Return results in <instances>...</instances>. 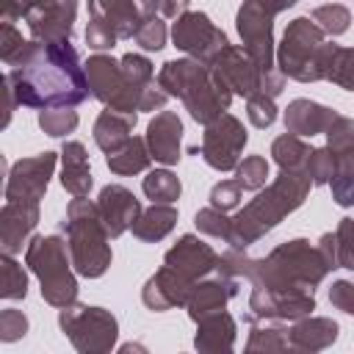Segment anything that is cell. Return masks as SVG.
I'll return each instance as SVG.
<instances>
[{
	"label": "cell",
	"instance_id": "obj_21",
	"mask_svg": "<svg viewBox=\"0 0 354 354\" xmlns=\"http://www.w3.org/2000/svg\"><path fill=\"white\" fill-rule=\"evenodd\" d=\"M39 224V202H6L0 210V246L6 254L22 252V243Z\"/></svg>",
	"mask_w": 354,
	"mask_h": 354
},
{
	"label": "cell",
	"instance_id": "obj_37",
	"mask_svg": "<svg viewBox=\"0 0 354 354\" xmlns=\"http://www.w3.org/2000/svg\"><path fill=\"white\" fill-rule=\"evenodd\" d=\"M77 111L72 105H58V108H41L39 111V127L53 136V138H61L66 133H72L77 127Z\"/></svg>",
	"mask_w": 354,
	"mask_h": 354
},
{
	"label": "cell",
	"instance_id": "obj_29",
	"mask_svg": "<svg viewBox=\"0 0 354 354\" xmlns=\"http://www.w3.org/2000/svg\"><path fill=\"white\" fill-rule=\"evenodd\" d=\"M174 224H177V207L174 205H163V202H152V207L141 210V216L136 218V224L130 230H133V235L138 241L158 243L174 230Z\"/></svg>",
	"mask_w": 354,
	"mask_h": 354
},
{
	"label": "cell",
	"instance_id": "obj_17",
	"mask_svg": "<svg viewBox=\"0 0 354 354\" xmlns=\"http://www.w3.org/2000/svg\"><path fill=\"white\" fill-rule=\"evenodd\" d=\"M194 290V279H188L185 274H180L171 266H160L141 288V301L147 310L152 313H166L171 307H185L188 296Z\"/></svg>",
	"mask_w": 354,
	"mask_h": 354
},
{
	"label": "cell",
	"instance_id": "obj_31",
	"mask_svg": "<svg viewBox=\"0 0 354 354\" xmlns=\"http://www.w3.org/2000/svg\"><path fill=\"white\" fill-rule=\"evenodd\" d=\"M313 147L301 141V136H293V133H285V136H277L274 144H271V158L279 169L285 171H304L307 169V158H310Z\"/></svg>",
	"mask_w": 354,
	"mask_h": 354
},
{
	"label": "cell",
	"instance_id": "obj_51",
	"mask_svg": "<svg viewBox=\"0 0 354 354\" xmlns=\"http://www.w3.org/2000/svg\"><path fill=\"white\" fill-rule=\"evenodd\" d=\"M25 41H28V39H22V33H19L14 25H8V22L0 25V58H3L6 66L14 64V58H17V55L22 53V47H25Z\"/></svg>",
	"mask_w": 354,
	"mask_h": 354
},
{
	"label": "cell",
	"instance_id": "obj_11",
	"mask_svg": "<svg viewBox=\"0 0 354 354\" xmlns=\"http://www.w3.org/2000/svg\"><path fill=\"white\" fill-rule=\"evenodd\" d=\"M274 11L263 0H243L235 17L238 36L243 41V50L254 58V64L285 88V75L277 66V44H274Z\"/></svg>",
	"mask_w": 354,
	"mask_h": 354
},
{
	"label": "cell",
	"instance_id": "obj_36",
	"mask_svg": "<svg viewBox=\"0 0 354 354\" xmlns=\"http://www.w3.org/2000/svg\"><path fill=\"white\" fill-rule=\"evenodd\" d=\"M310 19L326 33V36H340L348 30L351 25V11L340 3H324V6H315Z\"/></svg>",
	"mask_w": 354,
	"mask_h": 354
},
{
	"label": "cell",
	"instance_id": "obj_56",
	"mask_svg": "<svg viewBox=\"0 0 354 354\" xmlns=\"http://www.w3.org/2000/svg\"><path fill=\"white\" fill-rule=\"evenodd\" d=\"M144 14H158V0H138Z\"/></svg>",
	"mask_w": 354,
	"mask_h": 354
},
{
	"label": "cell",
	"instance_id": "obj_9",
	"mask_svg": "<svg viewBox=\"0 0 354 354\" xmlns=\"http://www.w3.org/2000/svg\"><path fill=\"white\" fill-rule=\"evenodd\" d=\"M77 17V0H3L0 22L14 25L25 19L30 39L39 41H64L72 39Z\"/></svg>",
	"mask_w": 354,
	"mask_h": 354
},
{
	"label": "cell",
	"instance_id": "obj_28",
	"mask_svg": "<svg viewBox=\"0 0 354 354\" xmlns=\"http://www.w3.org/2000/svg\"><path fill=\"white\" fill-rule=\"evenodd\" d=\"M133 127H136V113H122V111H111L105 108L97 122H94V144L111 155L116 152L122 144H127L133 138Z\"/></svg>",
	"mask_w": 354,
	"mask_h": 354
},
{
	"label": "cell",
	"instance_id": "obj_46",
	"mask_svg": "<svg viewBox=\"0 0 354 354\" xmlns=\"http://www.w3.org/2000/svg\"><path fill=\"white\" fill-rule=\"evenodd\" d=\"M246 116L254 127H271L277 122V105H274V97L268 94H252L246 100Z\"/></svg>",
	"mask_w": 354,
	"mask_h": 354
},
{
	"label": "cell",
	"instance_id": "obj_10",
	"mask_svg": "<svg viewBox=\"0 0 354 354\" xmlns=\"http://www.w3.org/2000/svg\"><path fill=\"white\" fill-rule=\"evenodd\" d=\"M58 326L80 354H105L116 346L119 321L111 310L88 307V304H69L58 313Z\"/></svg>",
	"mask_w": 354,
	"mask_h": 354
},
{
	"label": "cell",
	"instance_id": "obj_3",
	"mask_svg": "<svg viewBox=\"0 0 354 354\" xmlns=\"http://www.w3.org/2000/svg\"><path fill=\"white\" fill-rule=\"evenodd\" d=\"M313 180L304 171H285L279 169V177L260 194L243 205L235 216H232V238L230 246L246 249L252 243H257L266 232H271L285 216H290L293 210H299L310 194Z\"/></svg>",
	"mask_w": 354,
	"mask_h": 354
},
{
	"label": "cell",
	"instance_id": "obj_4",
	"mask_svg": "<svg viewBox=\"0 0 354 354\" xmlns=\"http://www.w3.org/2000/svg\"><path fill=\"white\" fill-rule=\"evenodd\" d=\"M329 271L332 268L315 243L293 238L274 246L266 257H252L246 279L257 290H296L321 285Z\"/></svg>",
	"mask_w": 354,
	"mask_h": 354
},
{
	"label": "cell",
	"instance_id": "obj_40",
	"mask_svg": "<svg viewBox=\"0 0 354 354\" xmlns=\"http://www.w3.org/2000/svg\"><path fill=\"white\" fill-rule=\"evenodd\" d=\"M235 180L243 191H260L268 180V160L263 155H246L235 166Z\"/></svg>",
	"mask_w": 354,
	"mask_h": 354
},
{
	"label": "cell",
	"instance_id": "obj_27",
	"mask_svg": "<svg viewBox=\"0 0 354 354\" xmlns=\"http://www.w3.org/2000/svg\"><path fill=\"white\" fill-rule=\"evenodd\" d=\"M88 17L108 22L119 39H133L144 11L138 0H88Z\"/></svg>",
	"mask_w": 354,
	"mask_h": 354
},
{
	"label": "cell",
	"instance_id": "obj_53",
	"mask_svg": "<svg viewBox=\"0 0 354 354\" xmlns=\"http://www.w3.org/2000/svg\"><path fill=\"white\" fill-rule=\"evenodd\" d=\"M315 246L321 249V254L329 263V268H340V263H337V235L335 232H324Z\"/></svg>",
	"mask_w": 354,
	"mask_h": 354
},
{
	"label": "cell",
	"instance_id": "obj_2",
	"mask_svg": "<svg viewBox=\"0 0 354 354\" xmlns=\"http://www.w3.org/2000/svg\"><path fill=\"white\" fill-rule=\"evenodd\" d=\"M158 86L169 97L183 100L185 111L199 124H210L213 119L227 113L232 102V88L224 83V77L210 64L194 58L166 61L158 72Z\"/></svg>",
	"mask_w": 354,
	"mask_h": 354
},
{
	"label": "cell",
	"instance_id": "obj_25",
	"mask_svg": "<svg viewBox=\"0 0 354 354\" xmlns=\"http://www.w3.org/2000/svg\"><path fill=\"white\" fill-rule=\"evenodd\" d=\"M235 318L227 310L210 313L196 321V335H194V348L202 354H230L235 348Z\"/></svg>",
	"mask_w": 354,
	"mask_h": 354
},
{
	"label": "cell",
	"instance_id": "obj_41",
	"mask_svg": "<svg viewBox=\"0 0 354 354\" xmlns=\"http://www.w3.org/2000/svg\"><path fill=\"white\" fill-rule=\"evenodd\" d=\"M335 169H337V155L329 147H318L310 152L304 174L313 180V185H329L335 177Z\"/></svg>",
	"mask_w": 354,
	"mask_h": 354
},
{
	"label": "cell",
	"instance_id": "obj_54",
	"mask_svg": "<svg viewBox=\"0 0 354 354\" xmlns=\"http://www.w3.org/2000/svg\"><path fill=\"white\" fill-rule=\"evenodd\" d=\"M191 6V0H158V14L166 19H177L180 14H185Z\"/></svg>",
	"mask_w": 354,
	"mask_h": 354
},
{
	"label": "cell",
	"instance_id": "obj_50",
	"mask_svg": "<svg viewBox=\"0 0 354 354\" xmlns=\"http://www.w3.org/2000/svg\"><path fill=\"white\" fill-rule=\"evenodd\" d=\"M25 335H28V318H25V313H19L14 307H6L0 313V340L3 343H14V340H19Z\"/></svg>",
	"mask_w": 354,
	"mask_h": 354
},
{
	"label": "cell",
	"instance_id": "obj_55",
	"mask_svg": "<svg viewBox=\"0 0 354 354\" xmlns=\"http://www.w3.org/2000/svg\"><path fill=\"white\" fill-rule=\"evenodd\" d=\"M274 14H282V11H288V8H293L299 0H263Z\"/></svg>",
	"mask_w": 354,
	"mask_h": 354
},
{
	"label": "cell",
	"instance_id": "obj_12",
	"mask_svg": "<svg viewBox=\"0 0 354 354\" xmlns=\"http://www.w3.org/2000/svg\"><path fill=\"white\" fill-rule=\"evenodd\" d=\"M246 138L249 136L243 130V122L232 113H221L218 119L205 124L202 147H196L191 152H199L202 160L216 171H232L241 163V152L246 147Z\"/></svg>",
	"mask_w": 354,
	"mask_h": 354
},
{
	"label": "cell",
	"instance_id": "obj_30",
	"mask_svg": "<svg viewBox=\"0 0 354 354\" xmlns=\"http://www.w3.org/2000/svg\"><path fill=\"white\" fill-rule=\"evenodd\" d=\"M105 163L113 174H138V171H147L149 163H152V152L147 147V138L141 136H133L127 144H122L116 152L105 155Z\"/></svg>",
	"mask_w": 354,
	"mask_h": 354
},
{
	"label": "cell",
	"instance_id": "obj_24",
	"mask_svg": "<svg viewBox=\"0 0 354 354\" xmlns=\"http://www.w3.org/2000/svg\"><path fill=\"white\" fill-rule=\"evenodd\" d=\"M340 335L337 321L332 318H321V315H304L299 321H293V326L288 329V340H290V351H301V354H315L329 348Z\"/></svg>",
	"mask_w": 354,
	"mask_h": 354
},
{
	"label": "cell",
	"instance_id": "obj_14",
	"mask_svg": "<svg viewBox=\"0 0 354 354\" xmlns=\"http://www.w3.org/2000/svg\"><path fill=\"white\" fill-rule=\"evenodd\" d=\"M171 41L177 50H183L188 58L213 64L216 55L230 44L227 33L210 22L205 11H185L171 25Z\"/></svg>",
	"mask_w": 354,
	"mask_h": 354
},
{
	"label": "cell",
	"instance_id": "obj_52",
	"mask_svg": "<svg viewBox=\"0 0 354 354\" xmlns=\"http://www.w3.org/2000/svg\"><path fill=\"white\" fill-rule=\"evenodd\" d=\"M329 301H332L337 310H343L346 315H354V282H348V279L332 282V288H329Z\"/></svg>",
	"mask_w": 354,
	"mask_h": 354
},
{
	"label": "cell",
	"instance_id": "obj_34",
	"mask_svg": "<svg viewBox=\"0 0 354 354\" xmlns=\"http://www.w3.org/2000/svg\"><path fill=\"white\" fill-rule=\"evenodd\" d=\"M0 296L8 301L28 296V274L14 260V254H6V252L0 257Z\"/></svg>",
	"mask_w": 354,
	"mask_h": 354
},
{
	"label": "cell",
	"instance_id": "obj_26",
	"mask_svg": "<svg viewBox=\"0 0 354 354\" xmlns=\"http://www.w3.org/2000/svg\"><path fill=\"white\" fill-rule=\"evenodd\" d=\"M61 185L72 194V196H88L94 177L88 169V155L86 147L80 141H66L61 147Z\"/></svg>",
	"mask_w": 354,
	"mask_h": 354
},
{
	"label": "cell",
	"instance_id": "obj_38",
	"mask_svg": "<svg viewBox=\"0 0 354 354\" xmlns=\"http://www.w3.org/2000/svg\"><path fill=\"white\" fill-rule=\"evenodd\" d=\"M136 44L141 47V50H147V53H158V50H163L166 47V39H169V30H166V22H163V17L160 14H144L141 17V22H138V28H136Z\"/></svg>",
	"mask_w": 354,
	"mask_h": 354
},
{
	"label": "cell",
	"instance_id": "obj_7",
	"mask_svg": "<svg viewBox=\"0 0 354 354\" xmlns=\"http://www.w3.org/2000/svg\"><path fill=\"white\" fill-rule=\"evenodd\" d=\"M86 77L91 97H97L105 108L122 111V113H136V111H163L169 94L155 83L152 88L141 91L138 86L130 83V77L122 72V64L113 61L105 53H94L86 61Z\"/></svg>",
	"mask_w": 354,
	"mask_h": 354
},
{
	"label": "cell",
	"instance_id": "obj_23",
	"mask_svg": "<svg viewBox=\"0 0 354 354\" xmlns=\"http://www.w3.org/2000/svg\"><path fill=\"white\" fill-rule=\"evenodd\" d=\"M340 113L335 108H326L315 100H290L285 113H282V122H285V133H293V136H318V133H326L329 124L337 119Z\"/></svg>",
	"mask_w": 354,
	"mask_h": 354
},
{
	"label": "cell",
	"instance_id": "obj_8",
	"mask_svg": "<svg viewBox=\"0 0 354 354\" xmlns=\"http://www.w3.org/2000/svg\"><path fill=\"white\" fill-rule=\"evenodd\" d=\"M25 266L41 285V299L53 307H69L77 301V279L72 274L69 243L61 235H33L25 246Z\"/></svg>",
	"mask_w": 354,
	"mask_h": 354
},
{
	"label": "cell",
	"instance_id": "obj_6",
	"mask_svg": "<svg viewBox=\"0 0 354 354\" xmlns=\"http://www.w3.org/2000/svg\"><path fill=\"white\" fill-rule=\"evenodd\" d=\"M64 232L72 254V266L80 277L97 279L108 271L111 266V235L100 218L97 202L86 196H75L66 205V218H64Z\"/></svg>",
	"mask_w": 354,
	"mask_h": 354
},
{
	"label": "cell",
	"instance_id": "obj_48",
	"mask_svg": "<svg viewBox=\"0 0 354 354\" xmlns=\"http://www.w3.org/2000/svg\"><path fill=\"white\" fill-rule=\"evenodd\" d=\"M241 194H243V188L238 185V180H221V183H216L210 188V205L224 210V213H230V210H235L241 205Z\"/></svg>",
	"mask_w": 354,
	"mask_h": 354
},
{
	"label": "cell",
	"instance_id": "obj_22",
	"mask_svg": "<svg viewBox=\"0 0 354 354\" xmlns=\"http://www.w3.org/2000/svg\"><path fill=\"white\" fill-rule=\"evenodd\" d=\"M238 282L241 279H230V277H221V274H216L213 279H196L194 290L188 296V304H185L191 321L196 324L199 318H205L210 313L227 310V301L238 296Z\"/></svg>",
	"mask_w": 354,
	"mask_h": 354
},
{
	"label": "cell",
	"instance_id": "obj_33",
	"mask_svg": "<svg viewBox=\"0 0 354 354\" xmlns=\"http://www.w3.org/2000/svg\"><path fill=\"white\" fill-rule=\"evenodd\" d=\"M246 351H290L288 329L279 324H254L246 340Z\"/></svg>",
	"mask_w": 354,
	"mask_h": 354
},
{
	"label": "cell",
	"instance_id": "obj_32",
	"mask_svg": "<svg viewBox=\"0 0 354 354\" xmlns=\"http://www.w3.org/2000/svg\"><path fill=\"white\" fill-rule=\"evenodd\" d=\"M141 188H144L147 199L163 202V205H174L180 199V194H183L180 177L174 171H169V169H152V171H147Z\"/></svg>",
	"mask_w": 354,
	"mask_h": 354
},
{
	"label": "cell",
	"instance_id": "obj_16",
	"mask_svg": "<svg viewBox=\"0 0 354 354\" xmlns=\"http://www.w3.org/2000/svg\"><path fill=\"white\" fill-rule=\"evenodd\" d=\"M61 155L55 152H39L33 158H22L8 169L6 180V202H41L50 185V177L55 171Z\"/></svg>",
	"mask_w": 354,
	"mask_h": 354
},
{
	"label": "cell",
	"instance_id": "obj_15",
	"mask_svg": "<svg viewBox=\"0 0 354 354\" xmlns=\"http://www.w3.org/2000/svg\"><path fill=\"white\" fill-rule=\"evenodd\" d=\"M315 310V293L313 288H296V290H257L249 293V313L246 321H299Z\"/></svg>",
	"mask_w": 354,
	"mask_h": 354
},
{
	"label": "cell",
	"instance_id": "obj_5",
	"mask_svg": "<svg viewBox=\"0 0 354 354\" xmlns=\"http://www.w3.org/2000/svg\"><path fill=\"white\" fill-rule=\"evenodd\" d=\"M337 47L340 44L326 41V33L310 17H296L288 22L282 41L277 44V66L285 77L299 83L326 80Z\"/></svg>",
	"mask_w": 354,
	"mask_h": 354
},
{
	"label": "cell",
	"instance_id": "obj_43",
	"mask_svg": "<svg viewBox=\"0 0 354 354\" xmlns=\"http://www.w3.org/2000/svg\"><path fill=\"white\" fill-rule=\"evenodd\" d=\"M326 80L346 91H354V47H337Z\"/></svg>",
	"mask_w": 354,
	"mask_h": 354
},
{
	"label": "cell",
	"instance_id": "obj_18",
	"mask_svg": "<svg viewBox=\"0 0 354 354\" xmlns=\"http://www.w3.org/2000/svg\"><path fill=\"white\" fill-rule=\"evenodd\" d=\"M163 263L196 282V279H205L207 274H213L218 268V252L210 243H205L199 235L188 232L163 254Z\"/></svg>",
	"mask_w": 354,
	"mask_h": 354
},
{
	"label": "cell",
	"instance_id": "obj_49",
	"mask_svg": "<svg viewBox=\"0 0 354 354\" xmlns=\"http://www.w3.org/2000/svg\"><path fill=\"white\" fill-rule=\"evenodd\" d=\"M335 235H337V263H340V268L354 271V218H340Z\"/></svg>",
	"mask_w": 354,
	"mask_h": 354
},
{
	"label": "cell",
	"instance_id": "obj_44",
	"mask_svg": "<svg viewBox=\"0 0 354 354\" xmlns=\"http://www.w3.org/2000/svg\"><path fill=\"white\" fill-rule=\"evenodd\" d=\"M249 266H252V257L246 254V249L230 246L224 254H218V268H216V274L230 277V279H246Z\"/></svg>",
	"mask_w": 354,
	"mask_h": 354
},
{
	"label": "cell",
	"instance_id": "obj_13",
	"mask_svg": "<svg viewBox=\"0 0 354 354\" xmlns=\"http://www.w3.org/2000/svg\"><path fill=\"white\" fill-rule=\"evenodd\" d=\"M221 77L224 83L232 88V94H241V97H252V94H268V97H279L282 94V86H277L257 64L254 58L243 50V47H235V44H227L216 61L210 64Z\"/></svg>",
	"mask_w": 354,
	"mask_h": 354
},
{
	"label": "cell",
	"instance_id": "obj_1",
	"mask_svg": "<svg viewBox=\"0 0 354 354\" xmlns=\"http://www.w3.org/2000/svg\"><path fill=\"white\" fill-rule=\"evenodd\" d=\"M3 80L11 86L19 105L39 111L58 105L75 108L91 94L86 64H80V55L69 39L64 41L28 39Z\"/></svg>",
	"mask_w": 354,
	"mask_h": 354
},
{
	"label": "cell",
	"instance_id": "obj_35",
	"mask_svg": "<svg viewBox=\"0 0 354 354\" xmlns=\"http://www.w3.org/2000/svg\"><path fill=\"white\" fill-rule=\"evenodd\" d=\"M329 185H332V196L340 207L354 205V149L337 155V169H335V177Z\"/></svg>",
	"mask_w": 354,
	"mask_h": 354
},
{
	"label": "cell",
	"instance_id": "obj_42",
	"mask_svg": "<svg viewBox=\"0 0 354 354\" xmlns=\"http://www.w3.org/2000/svg\"><path fill=\"white\" fill-rule=\"evenodd\" d=\"M119 64H122V72L130 77V83L138 86L141 91H147V88L155 86V80H152V77H155V66H152V61H149L147 55L127 53V55L119 58Z\"/></svg>",
	"mask_w": 354,
	"mask_h": 354
},
{
	"label": "cell",
	"instance_id": "obj_47",
	"mask_svg": "<svg viewBox=\"0 0 354 354\" xmlns=\"http://www.w3.org/2000/svg\"><path fill=\"white\" fill-rule=\"evenodd\" d=\"M116 41H119V36H116V30H113L108 22H102L100 17H88V25H86V44H88L91 50L105 53V50H111Z\"/></svg>",
	"mask_w": 354,
	"mask_h": 354
},
{
	"label": "cell",
	"instance_id": "obj_45",
	"mask_svg": "<svg viewBox=\"0 0 354 354\" xmlns=\"http://www.w3.org/2000/svg\"><path fill=\"white\" fill-rule=\"evenodd\" d=\"M324 136H326V147H329L335 155L354 149V119L337 116V119L329 124V130H326Z\"/></svg>",
	"mask_w": 354,
	"mask_h": 354
},
{
	"label": "cell",
	"instance_id": "obj_19",
	"mask_svg": "<svg viewBox=\"0 0 354 354\" xmlns=\"http://www.w3.org/2000/svg\"><path fill=\"white\" fill-rule=\"evenodd\" d=\"M97 210H100V218L108 230L111 238H119L122 232H127L136 218L141 216V202L136 199V194L119 183H111L100 191L97 196Z\"/></svg>",
	"mask_w": 354,
	"mask_h": 354
},
{
	"label": "cell",
	"instance_id": "obj_20",
	"mask_svg": "<svg viewBox=\"0 0 354 354\" xmlns=\"http://www.w3.org/2000/svg\"><path fill=\"white\" fill-rule=\"evenodd\" d=\"M147 147L152 160L163 166H174L183 158V122L174 111H158L155 119L147 124Z\"/></svg>",
	"mask_w": 354,
	"mask_h": 354
},
{
	"label": "cell",
	"instance_id": "obj_39",
	"mask_svg": "<svg viewBox=\"0 0 354 354\" xmlns=\"http://www.w3.org/2000/svg\"><path fill=\"white\" fill-rule=\"evenodd\" d=\"M194 224L202 235H210V238H218L224 243H230L232 238V216H227L224 210L218 207H202L196 216H194Z\"/></svg>",
	"mask_w": 354,
	"mask_h": 354
}]
</instances>
